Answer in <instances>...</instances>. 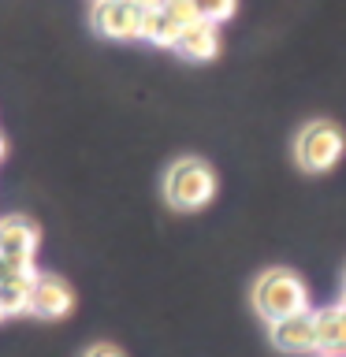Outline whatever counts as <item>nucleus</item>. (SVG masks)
<instances>
[{"label":"nucleus","instance_id":"1","mask_svg":"<svg viewBox=\"0 0 346 357\" xmlns=\"http://www.w3.org/2000/svg\"><path fill=\"white\" fill-rule=\"evenodd\" d=\"M253 309L261 312V320H268V324H279V320L298 317V312H309L306 283H301L290 268H268V272L253 283Z\"/></svg>","mask_w":346,"mask_h":357},{"label":"nucleus","instance_id":"2","mask_svg":"<svg viewBox=\"0 0 346 357\" xmlns=\"http://www.w3.org/2000/svg\"><path fill=\"white\" fill-rule=\"evenodd\" d=\"M212 194H216V175H212V167L205 160H197V156H179V160L167 167L164 197L172 208L197 212L212 201Z\"/></svg>","mask_w":346,"mask_h":357},{"label":"nucleus","instance_id":"3","mask_svg":"<svg viewBox=\"0 0 346 357\" xmlns=\"http://www.w3.org/2000/svg\"><path fill=\"white\" fill-rule=\"evenodd\" d=\"M343 153H346V138L328 119L306 123L294 138V160H298L301 172H309V175H320V172H328V167H335L343 160Z\"/></svg>","mask_w":346,"mask_h":357},{"label":"nucleus","instance_id":"4","mask_svg":"<svg viewBox=\"0 0 346 357\" xmlns=\"http://www.w3.org/2000/svg\"><path fill=\"white\" fill-rule=\"evenodd\" d=\"M142 19H145V11L134 0H93V11H89L93 30L108 41L142 38Z\"/></svg>","mask_w":346,"mask_h":357},{"label":"nucleus","instance_id":"5","mask_svg":"<svg viewBox=\"0 0 346 357\" xmlns=\"http://www.w3.org/2000/svg\"><path fill=\"white\" fill-rule=\"evenodd\" d=\"M41 242L38 223L27 216L0 220V257L11 264V272H33V250Z\"/></svg>","mask_w":346,"mask_h":357},{"label":"nucleus","instance_id":"6","mask_svg":"<svg viewBox=\"0 0 346 357\" xmlns=\"http://www.w3.org/2000/svg\"><path fill=\"white\" fill-rule=\"evenodd\" d=\"M75 309V290L63 283L60 275L38 272L33 279V298H30V312L41 320H60Z\"/></svg>","mask_w":346,"mask_h":357},{"label":"nucleus","instance_id":"7","mask_svg":"<svg viewBox=\"0 0 346 357\" xmlns=\"http://www.w3.org/2000/svg\"><path fill=\"white\" fill-rule=\"evenodd\" d=\"M313 331H317L320 354H343L346 357V305H324L313 312Z\"/></svg>","mask_w":346,"mask_h":357},{"label":"nucleus","instance_id":"8","mask_svg":"<svg viewBox=\"0 0 346 357\" xmlns=\"http://www.w3.org/2000/svg\"><path fill=\"white\" fill-rule=\"evenodd\" d=\"M272 342L283 354H309L317 350V331H313V312H298L290 320L272 324Z\"/></svg>","mask_w":346,"mask_h":357},{"label":"nucleus","instance_id":"9","mask_svg":"<svg viewBox=\"0 0 346 357\" xmlns=\"http://www.w3.org/2000/svg\"><path fill=\"white\" fill-rule=\"evenodd\" d=\"M175 52L183 56V60H194V63H205L212 60V56L220 52V38H216V26L212 22H190V26L183 30V38H179Z\"/></svg>","mask_w":346,"mask_h":357},{"label":"nucleus","instance_id":"10","mask_svg":"<svg viewBox=\"0 0 346 357\" xmlns=\"http://www.w3.org/2000/svg\"><path fill=\"white\" fill-rule=\"evenodd\" d=\"M33 279H38V268H33V272H11L4 283H0V309H4V317H19V312H30Z\"/></svg>","mask_w":346,"mask_h":357},{"label":"nucleus","instance_id":"11","mask_svg":"<svg viewBox=\"0 0 346 357\" xmlns=\"http://www.w3.org/2000/svg\"><path fill=\"white\" fill-rule=\"evenodd\" d=\"M183 30H186L183 22H175L164 8H149L142 19V41L160 45V49H175L179 38H183Z\"/></svg>","mask_w":346,"mask_h":357},{"label":"nucleus","instance_id":"12","mask_svg":"<svg viewBox=\"0 0 346 357\" xmlns=\"http://www.w3.org/2000/svg\"><path fill=\"white\" fill-rule=\"evenodd\" d=\"M194 8H197V19L201 22H212V26H216V22L234 15L239 0H194Z\"/></svg>","mask_w":346,"mask_h":357},{"label":"nucleus","instance_id":"13","mask_svg":"<svg viewBox=\"0 0 346 357\" xmlns=\"http://www.w3.org/2000/svg\"><path fill=\"white\" fill-rule=\"evenodd\" d=\"M167 15H172L175 22H183V26H190V22H197V8H194V0H164L160 4Z\"/></svg>","mask_w":346,"mask_h":357},{"label":"nucleus","instance_id":"14","mask_svg":"<svg viewBox=\"0 0 346 357\" xmlns=\"http://www.w3.org/2000/svg\"><path fill=\"white\" fill-rule=\"evenodd\" d=\"M82 357H123V354L116 350V346H108V342H97V346H89Z\"/></svg>","mask_w":346,"mask_h":357},{"label":"nucleus","instance_id":"15","mask_svg":"<svg viewBox=\"0 0 346 357\" xmlns=\"http://www.w3.org/2000/svg\"><path fill=\"white\" fill-rule=\"evenodd\" d=\"M134 4H138L142 11H149V8H160V4H164V0H134Z\"/></svg>","mask_w":346,"mask_h":357},{"label":"nucleus","instance_id":"16","mask_svg":"<svg viewBox=\"0 0 346 357\" xmlns=\"http://www.w3.org/2000/svg\"><path fill=\"white\" fill-rule=\"evenodd\" d=\"M8 275H11V264L4 261V257H0V283H4V279H8Z\"/></svg>","mask_w":346,"mask_h":357},{"label":"nucleus","instance_id":"17","mask_svg":"<svg viewBox=\"0 0 346 357\" xmlns=\"http://www.w3.org/2000/svg\"><path fill=\"white\" fill-rule=\"evenodd\" d=\"M4 153H8V142H4V138H0V160H4Z\"/></svg>","mask_w":346,"mask_h":357},{"label":"nucleus","instance_id":"18","mask_svg":"<svg viewBox=\"0 0 346 357\" xmlns=\"http://www.w3.org/2000/svg\"><path fill=\"white\" fill-rule=\"evenodd\" d=\"M317 357H343V354H317Z\"/></svg>","mask_w":346,"mask_h":357},{"label":"nucleus","instance_id":"19","mask_svg":"<svg viewBox=\"0 0 346 357\" xmlns=\"http://www.w3.org/2000/svg\"><path fill=\"white\" fill-rule=\"evenodd\" d=\"M343 290H346V275H343Z\"/></svg>","mask_w":346,"mask_h":357},{"label":"nucleus","instance_id":"20","mask_svg":"<svg viewBox=\"0 0 346 357\" xmlns=\"http://www.w3.org/2000/svg\"><path fill=\"white\" fill-rule=\"evenodd\" d=\"M0 320H4V309H0Z\"/></svg>","mask_w":346,"mask_h":357},{"label":"nucleus","instance_id":"21","mask_svg":"<svg viewBox=\"0 0 346 357\" xmlns=\"http://www.w3.org/2000/svg\"><path fill=\"white\" fill-rule=\"evenodd\" d=\"M343 305H346V298H343Z\"/></svg>","mask_w":346,"mask_h":357}]
</instances>
